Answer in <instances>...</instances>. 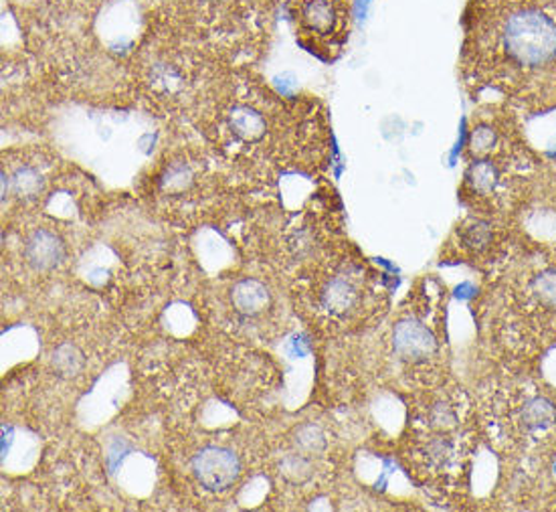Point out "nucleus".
<instances>
[{
    "label": "nucleus",
    "mask_w": 556,
    "mask_h": 512,
    "mask_svg": "<svg viewBox=\"0 0 556 512\" xmlns=\"http://www.w3.org/2000/svg\"><path fill=\"white\" fill-rule=\"evenodd\" d=\"M462 65L476 93L518 114L556 110V0H469Z\"/></svg>",
    "instance_id": "1"
},
{
    "label": "nucleus",
    "mask_w": 556,
    "mask_h": 512,
    "mask_svg": "<svg viewBox=\"0 0 556 512\" xmlns=\"http://www.w3.org/2000/svg\"><path fill=\"white\" fill-rule=\"evenodd\" d=\"M480 323L500 366L532 369L556 349V246L518 229L513 251L492 270Z\"/></svg>",
    "instance_id": "2"
},
{
    "label": "nucleus",
    "mask_w": 556,
    "mask_h": 512,
    "mask_svg": "<svg viewBox=\"0 0 556 512\" xmlns=\"http://www.w3.org/2000/svg\"><path fill=\"white\" fill-rule=\"evenodd\" d=\"M476 405L482 439L498 455L510 498L522 486L556 488V387L530 369L500 366Z\"/></svg>",
    "instance_id": "3"
},
{
    "label": "nucleus",
    "mask_w": 556,
    "mask_h": 512,
    "mask_svg": "<svg viewBox=\"0 0 556 512\" xmlns=\"http://www.w3.org/2000/svg\"><path fill=\"white\" fill-rule=\"evenodd\" d=\"M459 195L469 213L516 223L527 207L542 157L528 142L520 114L508 103H483L464 142Z\"/></svg>",
    "instance_id": "4"
},
{
    "label": "nucleus",
    "mask_w": 556,
    "mask_h": 512,
    "mask_svg": "<svg viewBox=\"0 0 556 512\" xmlns=\"http://www.w3.org/2000/svg\"><path fill=\"white\" fill-rule=\"evenodd\" d=\"M164 16L185 29L217 35L233 33L260 15L262 0H162Z\"/></svg>",
    "instance_id": "5"
},
{
    "label": "nucleus",
    "mask_w": 556,
    "mask_h": 512,
    "mask_svg": "<svg viewBox=\"0 0 556 512\" xmlns=\"http://www.w3.org/2000/svg\"><path fill=\"white\" fill-rule=\"evenodd\" d=\"M290 13L298 33L316 49L338 51L349 39L351 0H292Z\"/></svg>",
    "instance_id": "6"
},
{
    "label": "nucleus",
    "mask_w": 556,
    "mask_h": 512,
    "mask_svg": "<svg viewBox=\"0 0 556 512\" xmlns=\"http://www.w3.org/2000/svg\"><path fill=\"white\" fill-rule=\"evenodd\" d=\"M516 225L528 239L556 246V154L544 157L541 173Z\"/></svg>",
    "instance_id": "7"
},
{
    "label": "nucleus",
    "mask_w": 556,
    "mask_h": 512,
    "mask_svg": "<svg viewBox=\"0 0 556 512\" xmlns=\"http://www.w3.org/2000/svg\"><path fill=\"white\" fill-rule=\"evenodd\" d=\"M393 352L405 365H427L441 351V342L435 330L417 316H403L393 326Z\"/></svg>",
    "instance_id": "8"
},
{
    "label": "nucleus",
    "mask_w": 556,
    "mask_h": 512,
    "mask_svg": "<svg viewBox=\"0 0 556 512\" xmlns=\"http://www.w3.org/2000/svg\"><path fill=\"white\" fill-rule=\"evenodd\" d=\"M192 472L206 490L223 492L237 483V478L241 474V462L231 450L219 448V446H208L194 455Z\"/></svg>",
    "instance_id": "9"
},
{
    "label": "nucleus",
    "mask_w": 556,
    "mask_h": 512,
    "mask_svg": "<svg viewBox=\"0 0 556 512\" xmlns=\"http://www.w3.org/2000/svg\"><path fill=\"white\" fill-rule=\"evenodd\" d=\"M23 253L33 270L49 272V270H55L63 262L65 246L58 234H53L49 229H35L25 239Z\"/></svg>",
    "instance_id": "10"
},
{
    "label": "nucleus",
    "mask_w": 556,
    "mask_h": 512,
    "mask_svg": "<svg viewBox=\"0 0 556 512\" xmlns=\"http://www.w3.org/2000/svg\"><path fill=\"white\" fill-rule=\"evenodd\" d=\"M361 290L358 286L346 276H334L323 290V307L338 319L351 316L356 308L361 307Z\"/></svg>",
    "instance_id": "11"
},
{
    "label": "nucleus",
    "mask_w": 556,
    "mask_h": 512,
    "mask_svg": "<svg viewBox=\"0 0 556 512\" xmlns=\"http://www.w3.org/2000/svg\"><path fill=\"white\" fill-rule=\"evenodd\" d=\"M227 126L235 138L243 145H257L267 133V120L264 114L251 105H235L227 116Z\"/></svg>",
    "instance_id": "12"
},
{
    "label": "nucleus",
    "mask_w": 556,
    "mask_h": 512,
    "mask_svg": "<svg viewBox=\"0 0 556 512\" xmlns=\"http://www.w3.org/2000/svg\"><path fill=\"white\" fill-rule=\"evenodd\" d=\"M47 180L43 173L30 164H21L16 166L11 175H7V171H2V197H11L15 195L23 201H33L39 195H43Z\"/></svg>",
    "instance_id": "13"
},
{
    "label": "nucleus",
    "mask_w": 556,
    "mask_h": 512,
    "mask_svg": "<svg viewBox=\"0 0 556 512\" xmlns=\"http://www.w3.org/2000/svg\"><path fill=\"white\" fill-rule=\"evenodd\" d=\"M231 300L237 312L245 316H257L269 307V292L257 279H241L231 290Z\"/></svg>",
    "instance_id": "14"
},
{
    "label": "nucleus",
    "mask_w": 556,
    "mask_h": 512,
    "mask_svg": "<svg viewBox=\"0 0 556 512\" xmlns=\"http://www.w3.org/2000/svg\"><path fill=\"white\" fill-rule=\"evenodd\" d=\"M192 180H194V175H192L189 164L173 162L162 175L161 187L168 195H178V192L191 189Z\"/></svg>",
    "instance_id": "15"
},
{
    "label": "nucleus",
    "mask_w": 556,
    "mask_h": 512,
    "mask_svg": "<svg viewBox=\"0 0 556 512\" xmlns=\"http://www.w3.org/2000/svg\"><path fill=\"white\" fill-rule=\"evenodd\" d=\"M293 444L304 455L320 454L326 450V436L318 425H302L293 434Z\"/></svg>",
    "instance_id": "16"
},
{
    "label": "nucleus",
    "mask_w": 556,
    "mask_h": 512,
    "mask_svg": "<svg viewBox=\"0 0 556 512\" xmlns=\"http://www.w3.org/2000/svg\"><path fill=\"white\" fill-rule=\"evenodd\" d=\"M53 366L58 369L61 375L72 377L77 375L84 366V354L75 349L74 345H63L58 351L53 352Z\"/></svg>",
    "instance_id": "17"
}]
</instances>
